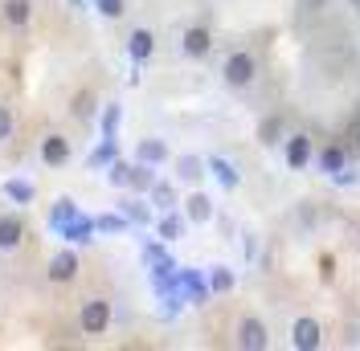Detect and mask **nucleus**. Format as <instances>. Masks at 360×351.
Segmentation results:
<instances>
[{
  "mask_svg": "<svg viewBox=\"0 0 360 351\" xmlns=\"http://www.w3.org/2000/svg\"><path fill=\"white\" fill-rule=\"evenodd\" d=\"M225 82H229V86H250V82H254V74H258V58H254V53H250V49H233V53H229V58H225Z\"/></svg>",
  "mask_w": 360,
  "mask_h": 351,
  "instance_id": "1",
  "label": "nucleus"
},
{
  "mask_svg": "<svg viewBox=\"0 0 360 351\" xmlns=\"http://www.w3.org/2000/svg\"><path fill=\"white\" fill-rule=\"evenodd\" d=\"M78 327L86 331V335H103V331L111 327V303L107 298H86L82 310H78Z\"/></svg>",
  "mask_w": 360,
  "mask_h": 351,
  "instance_id": "2",
  "label": "nucleus"
},
{
  "mask_svg": "<svg viewBox=\"0 0 360 351\" xmlns=\"http://www.w3.org/2000/svg\"><path fill=\"white\" fill-rule=\"evenodd\" d=\"M319 343H323V327H319L315 319H307V314H303V319H295V327H291V347H295V351H315Z\"/></svg>",
  "mask_w": 360,
  "mask_h": 351,
  "instance_id": "3",
  "label": "nucleus"
},
{
  "mask_svg": "<svg viewBox=\"0 0 360 351\" xmlns=\"http://www.w3.org/2000/svg\"><path fill=\"white\" fill-rule=\"evenodd\" d=\"M238 343H242L246 351H266L270 347L266 323H262V319H254V314H246V319H242V327H238Z\"/></svg>",
  "mask_w": 360,
  "mask_h": 351,
  "instance_id": "4",
  "label": "nucleus"
},
{
  "mask_svg": "<svg viewBox=\"0 0 360 351\" xmlns=\"http://www.w3.org/2000/svg\"><path fill=\"white\" fill-rule=\"evenodd\" d=\"M287 168H295V172H303V168H307V164H311L315 159V152H311V139H307V135L299 131V135H291V139H287Z\"/></svg>",
  "mask_w": 360,
  "mask_h": 351,
  "instance_id": "5",
  "label": "nucleus"
},
{
  "mask_svg": "<svg viewBox=\"0 0 360 351\" xmlns=\"http://www.w3.org/2000/svg\"><path fill=\"white\" fill-rule=\"evenodd\" d=\"M25 241V217L21 213H4L0 217V249H17Z\"/></svg>",
  "mask_w": 360,
  "mask_h": 351,
  "instance_id": "6",
  "label": "nucleus"
},
{
  "mask_svg": "<svg viewBox=\"0 0 360 351\" xmlns=\"http://www.w3.org/2000/svg\"><path fill=\"white\" fill-rule=\"evenodd\" d=\"M41 164L45 168H62V164H70V139L66 135H49L41 143Z\"/></svg>",
  "mask_w": 360,
  "mask_h": 351,
  "instance_id": "7",
  "label": "nucleus"
},
{
  "mask_svg": "<svg viewBox=\"0 0 360 351\" xmlns=\"http://www.w3.org/2000/svg\"><path fill=\"white\" fill-rule=\"evenodd\" d=\"M315 164H319V172H323V176H336V172L348 168V152H344L340 143H328L323 152L315 155Z\"/></svg>",
  "mask_w": 360,
  "mask_h": 351,
  "instance_id": "8",
  "label": "nucleus"
},
{
  "mask_svg": "<svg viewBox=\"0 0 360 351\" xmlns=\"http://www.w3.org/2000/svg\"><path fill=\"white\" fill-rule=\"evenodd\" d=\"M209 49H213V33H209L205 25H193V29L184 33V53H188V58H205Z\"/></svg>",
  "mask_w": 360,
  "mask_h": 351,
  "instance_id": "9",
  "label": "nucleus"
},
{
  "mask_svg": "<svg viewBox=\"0 0 360 351\" xmlns=\"http://www.w3.org/2000/svg\"><path fill=\"white\" fill-rule=\"evenodd\" d=\"M176 286L188 294V298H193V303H205V298H209V282H205L197 270H180V274H176Z\"/></svg>",
  "mask_w": 360,
  "mask_h": 351,
  "instance_id": "10",
  "label": "nucleus"
},
{
  "mask_svg": "<svg viewBox=\"0 0 360 351\" xmlns=\"http://www.w3.org/2000/svg\"><path fill=\"white\" fill-rule=\"evenodd\" d=\"M184 217L193 220V225H205V220H213V200L205 197V192H193V197L184 200Z\"/></svg>",
  "mask_w": 360,
  "mask_h": 351,
  "instance_id": "11",
  "label": "nucleus"
},
{
  "mask_svg": "<svg viewBox=\"0 0 360 351\" xmlns=\"http://www.w3.org/2000/svg\"><path fill=\"white\" fill-rule=\"evenodd\" d=\"M152 49H156V37H152L148 29H135L131 37H127V53H131L135 62H148V58H152Z\"/></svg>",
  "mask_w": 360,
  "mask_h": 351,
  "instance_id": "12",
  "label": "nucleus"
},
{
  "mask_svg": "<svg viewBox=\"0 0 360 351\" xmlns=\"http://www.w3.org/2000/svg\"><path fill=\"white\" fill-rule=\"evenodd\" d=\"M205 168H209V172L217 176V180H221V188H229V192H233V188L242 184V176H238V168H233L229 159H221V155H213V159H209Z\"/></svg>",
  "mask_w": 360,
  "mask_h": 351,
  "instance_id": "13",
  "label": "nucleus"
},
{
  "mask_svg": "<svg viewBox=\"0 0 360 351\" xmlns=\"http://www.w3.org/2000/svg\"><path fill=\"white\" fill-rule=\"evenodd\" d=\"M74 274H78V258H74L70 249H62V253L49 262V278H53V282H70Z\"/></svg>",
  "mask_w": 360,
  "mask_h": 351,
  "instance_id": "14",
  "label": "nucleus"
},
{
  "mask_svg": "<svg viewBox=\"0 0 360 351\" xmlns=\"http://www.w3.org/2000/svg\"><path fill=\"white\" fill-rule=\"evenodd\" d=\"M62 237H66V241H90V237H94V220L90 217L66 220V225H62Z\"/></svg>",
  "mask_w": 360,
  "mask_h": 351,
  "instance_id": "15",
  "label": "nucleus"
},
{
  "mask_svg": "<svg viewBox=\"0 0 360 351\" xmlns=\"http://www.w3.org/2000/svg\"><path fill=\"white\" fill-rule=\"evenodd\" d=\"M156 233H160V237H164V241H176L180 233H184V217H180V213H172V208H168V213H164V217L156 220Z\"/></svg>",
  "mask_w": 360,
  "mask_h": 351,
  "instance_id": "16",
  "label": "nucleus"
},
{
  "mask_svg": "<svg viewBox=\"0 0 360 351\" xmlns=\"http://www.w3.org/2000/svg\"><path fill=\"white\" fill-rule=\"evenodd\" d=\"M152 184H156L152 164H135L131 176H127V188H135V192H152Z\"/></svg>",
  "mask_w": 360,
  "mask_h": 351,
  "instance_id": "17",
  "label": "nucleus"
},
{
  "mask_svg": "<svg viewBox=\"0 0 360 351\" xmlns=\"http://www.w3.org/2000/svg\"><path fill=\"white\" fill-rule=\"evenodd\" d=\"M168 159V147L160 139H143L139 143V164H164Z\"/></svg>",
  "mask_w": 360,
  "mask_h": 351,
  "instance_id": "18",
  "label": "nucleus"
},
{
  "mask_svg": "<svg viewBox=\"0 0 360 351\" xmlns=\"http://www.w3.org/2000/svg\"><path fill=\"white\" fill-rule=\"evenodd\" d=\"M152 200H156V208L168 213V208H176V188L164 184V180H156V184H152Z\"/></svg>",
  "mask_w": 360,
  "mask_h": 351,
  "instance_id": "19",
  "label": "nucleus"
},
{
  "mask_svg": "<svg viewBox=\"0 0 360 351\" xmlns=\"http://www.w3.org/2000/svg\"><path fill=\"white\" fill-rule=\"evenodd\" d=\"M209 290H213V294H229V290H233V270L213 265V274H209Z\"/></svg>",
  "mask_w": 360,
  "mask_h": 351,
  "instance_id": "20",
  "label": "nucleus"
},
{
  "mask_svg": "<svg viewBox=\"0 0 360 351\" xmlns=\"http://www.w3.org/2000/svg\"><path fill=\"white\" fill-rule=\"evenodd\" d=\"M176 176H180V180H201L205 164L197 159V155H180V159H176Z\"/></svg>",
  "mask_w": 360,
  "mask_h": 351,
  "instance_id": "21",
  "label": "nucleus"
},
{
  "mask_svg": "<svg viewBox=\"0 0 360 351\" xmlns=\"http://www.w3.org/2000/svg\"><path fill=\"white\" fill-rule=\"evenodd\" d=\"M4 21L8 25H25L29 21V0H8V4H4Z\"/></svg>",
  "mask_w": 360,
  "mask_h": 351,
  "instance_id": "22",
  "label": "nucleus"
},
{
  "mask_svg": "<svg viewBox=\"0 0 360 351\" xmlns=\"http://www.w3.org/2000/svg\"><path fill=\"white\" fill-rule=\"evenodd\" d=\"M4 192L17 200V204H29V200H33V184H25V180H8V184H4Z\"/></svg>",
  "mask_w": 360,
  "mask_h": 351,
  "instance_id": "23",
  "label": "nucleus"
},
{
  "mask_svg": "<svg viewBox=\"0 0 360 351\" xmlns=\"http://www.w3.org/2000/svg\"><path fill=\"white\" fill-rule=\"evenodd\" d=\"M49 217H53V225H58V229H62V225H66V220H74V217H78V208H74V200H58V204H53V213H49Z\"/></svg>",
  "mask_w": 360,
  "mask_h": 351,
  "instance_id": "24",
  "label": "nucleus"
},
{
  "mask_svg": "<svg viewBox=\"0 0 360 351\" xmlns=\"http://www.w3.org/2000/svg\"><path fill=\"white\" fill-rule=\"evenodd\" d=\"M111 159H115V139H103V147L90 152V168H103V164H111Z\"/></svg>",
  "mask_w": 360,
  "mask_h": 351,
  "instance_id": "25",
  "label": "nucleus"
},
{
  "mask_svg": "<svg viewBox=\"0 0 360 351\" xmlns=\"http://www.w3.org/2000/svg\"><path fill=\"white\" fill-rule=\"evenodd\" d=\"M94 229H103V233H123V229H127V220H123V217H98V220H94Z\"/></svg>",
  "mask_w": 360,
  "mask_h": 351,
  "instance_id": "26",
  "label": "nucleus"
},
{
  "mask_svg": "<svg viewBox=\"0 0 360 351\" xmlns=\"http://www.w3.org/2000/svg\"><path fill=\"white\" fill-rule=\"evenodd\" d=\"M278 131H283V119H266V123H262V143H278Z\"/></svg>",
  "mask_w": 360,
  "mask_h": 351,
  "instance_id": "27",
  "label": "nucleus"
},
{
  "mask_svg": "<svg viewBox=\"0 0 360 351\" xmlns=\"http://www.w3.org/2000/svg\"><path fill=\"white\" fill-rule=\"evenodd\" d=\"M94 4H98V13H103V17H123V8H127V4H123V0H94Z\"/></svg>",
  "mask_w": 360,
  "mask_h": 351,
  "instance_id": "28",
  "label": "nucleus"
},
{
  "mask_svg": "<svg viewBox=\"0 0 360 351\" xmlns=\"http://www.w3.org/2000/svg\"><path fill=\"white\" fill-rule=\"evenodd\" d=\"M115 131H119V107H107V114H103V135L115 139Z\"/></svg>",
  "mask_w": 360,
  "mask_h": 351,
  "instance_id": "29",
  "label": "nucleus"
},
{
  "mask_svg": "<svg viewBox=\"0 0 360 351\" xmlns=\"http://www.w3.org/2000/svg\"><path fill=\"white\" fill-rule=\"evenodd\" d=\"M127 176H131V164H111V184H115V188H123V184H127Z\"/></svg>",
  "mask_w": 360,
  "mask_h": 351,
  "instance_id": "30",
  "label": "nucleus"
},
{
  "mask_svg": "<svg viewBox=\"0 0 360 351\" xmlns=\"http://www.w3.org/2000/svg\"><path fill=\"white\" fill-rule=\"evenodd\" d=\"M127 217H131L135 225H148V220H152V213H148L143 204H135V200H131V204H127Z\"/></svg>",
  "mask_w": 360,
  "mask_h": 351,
  "instance_id": "31",
  "label": "nucleus"
},
{
  "mask_svg": "<svg viewBox=\"0 0 360 351\" xmlns=\"http://www.w3.org/2000/svg\"><path fill=\"white\" fill-rule=\"evenodd\" d=\"M78 114H82V119H86V114H94V94H78Z\"/></svg>",
  "mask_w": 360,
  "mask_h": 351,
  "instance_id": "32",
  "label": "nucleus"
},
{
  "mask_svg": "<svg viewBox=\"0 0 360 351\" xmlns=\"http://www.w3.org/2000/svg\"><path fill=\"white\" fill-rule=\"evenodd\" d=\"M13 135V114H8V107H0V139H8Z\"/></svg>",
  "mask_w": 360,
  "mask_h": 351,
  "instance_id": "33",
  "label": "nucleus"
},
{
  "mask_svg": "<svg viewBox=\"0 0 360 351\" xmlns=\"http://www.w3.org/2000/svg\"><path fill=\"white\" fill-rule=\"evenodd\" d=\"M332 180H336V184H356V172H336Z\"/></svg>",
  "mask_w": 360,
  "mask_h": 351,
  "instance_id": "34",
  "label": "nucleus"
},
{
  "mask_svg": "<svg viewBox=\"0 0 360 351\" xmlns=\"http://www.w3.org/2000/svg\"><path fill=\"white\" fill-rule=\"evenodd\" d=\"M348 4H356V8H360V0H348Z\"/></svg>",
  "mask_w": 360,
  "mask_h": 351,
  "instance_id": "35",
  "label": "nucleus"
},
{
  "mask_svg": "<svg viewBox=\"0 0 360 351\" xmlns=\"http://www.w3.org/2000/svg\"><path fill=\"white\" fill-rule=\"evenodd\" d=\"M74 4H78V0H74Z\"/></svg>",
  "mask_w": 360,
  "mask_h": 351,
  "instance_id": "36",
  "label": "nucleus"
}]
</instances>
